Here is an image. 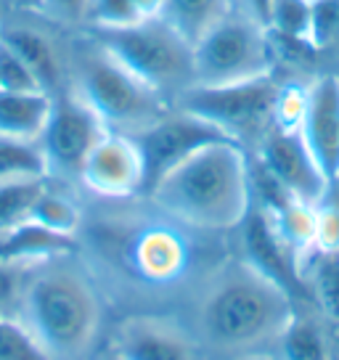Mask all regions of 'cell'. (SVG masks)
Here are the masks:
<instances>
[{
  "label": "cell",
  "mask_w": 339,
  "mask_h": 360,
  "mask_svg": "<svg viewBox=\"0 0 339 360\" xmlns=\"http://www.w3.org/2000/svg\"><path fill=\"white\" fill-rule=\"evenodd\" d=\"M103 133L109 130L72 90H58L53 96L46 133L40 138L51 178L58 183H77L79 169Z\"/></svg>",
  "instance_id": "8"
},
{
  "label": "cell",
  "mask_w": 339,
  "mask_h": 360,
  "mask_svg": "<svg viewBox=\"0 0 339 360\" xmlns=\"http://www.w3.org/2000/svg\"><path fill=\"white\" fill-rule=\"evenodd\" d=\"M276 347L281 360H331V339L321 323L307 315L294 313Z\"/></svg>",
  "instance_id": "20"
},
{
  "label": "cell",
  "mask_w": 339,
  "mask_h": 360,
  "mask_svg": "<svg viewBox=\"0 0 339 360\" xmlns=\"http://www.w3.org/2000/svg\"><path fill=\"white\" fill-rule=\"evenodd\" d=\"M318 252L339 249V204H331L326 199L316 210V244Z\"/></svg>",
  "instance_id": "29"
},
{
  "label": "cell",
  "mask_w": 339,
  "mask_h": 360,
  "mask_svg": "<svg viewBox=\"0 0 339 360\" xmlns=\"http://www.w3.org/2000/svg\"><path fill=\"white\" fill-rule=\"evenodd\" d=\"M255 159L281 183L289 196L305 204H324L331 193V183L307 151L300 130L271 127L265 138L255 146Z\"/></svg>",
  "instance_id": "10"
},
{
  "label": "cell",
  "mask_w": 339,
  "mask_h": 360,
  "mask_svg": "<svg viewBox=\"0 0 339 360\" xmlns=\"http://www.w3.org/2000/svg\"><path fill=\"white\" fill-rule=\"evenodd\" d=\"M151 207L181 228L228 233L255 207L252 157L234 141H212L157 178L146 191Z\"/></svg>",
  "instance_id": "2"
},
{
  "label": "cell",
  "mask_w": 339,
  "mask_h": 360,
  "mask_svg": "<svg viewBox=\"0 0 339 360\" xmlns=\"http://www.w3.org/2000/svg\"><path fill=\"white\" fill-rule=\"evenodd\" d=\"M143 22L133 0H91L85 30H120Z\"/></svg>",
  "instance_id": "24"
},
{
  "label": "cell",
  "mask_w": 339,
  "mask_h": 360,
  "mask_svg": "<svg viewBox=\"0 0 339 360\" xmlns=\"http://www.w3.org/2000/svg\"><path fill=\"white\" fill-rule=\"evenodd\" d=\"M244 6H247L249 11L255 13L260 22H265V16H268V6H271V0H241Z\"/></svg>",
  "instance_id": "31"
},
{
  "label": "cell",
  "mask_w": 339,
  "mask_h": 360,
  "mask_svg": "<svg viewBox=\"0 0 339 360\" xmlns=\"http://www.w3.org/2000/svg\"><path fill=\"white\" fill-rule=\"evenodd\" d=\"M51 109L53 96L46 90H0V135L40 143Z\"/></svg>",
  "instance_id": "16"
},
{
  "label": "cell",
  "mask_w": 339,
  "mask_h": 360,
  "mask_svg": "<svg viewBox=\"0 0 339 360\" xmlns=\"http://www.w3.org/2000/svg\"><path fill=\"white\" fill-rule=\"evenodd\" d=\"M96 360H122V358H120V355H117V352H114V349L109 347L106 352H103V355H98Z\"/></svg>",
  "instance_id": "35"
},
{
  "label": "cell",
  "mask_w": 339,
  "mask_h": 360,
  "mask_svg": "<svg viewBox=\"0 0 339 360\" xmlns=\"http://www.w3.org/2000/svg\"><path fill=\"white\" fill-rule=\"evenodd\" d=\"M294 297L247 257L226 259L204 276L191 331L204 352L226 360L276 347L294 318Z\"/></svg>",
  "instance_id": "1"
},
{
  "label": "cell",
  "mask_w": 339,
  "mask_h": 360,
  "mask_svg": "<svg viewBox=\"0 0 339 360\" xmlns=\"http://www.w3.org/2000/svg\"><path fill=\"white\" fill-rule=\"evenodd\" d=\"M67 88L91 109L109 133L136 138L172 109V101L114 58L91 32L69 43Z\"/></svg>",
  "instance_id": "4"
},
{
  "label": "cell",
  "mask_w": 339,
  "mask_h": 360,
  "mask_svg": "<svg viewBox=\"0 0 339 360\" xmlns=\"http://www.w3.org/2000/svg\"><path fill=\"white\" fill-rule=\"evenodd\" d=\"M279 88L281 77L273 72L228 85H191L172 103L215 124L226 138L249 151V146H257L273 127Z\"/></svg>",
  "instance_id": "7"
},
{
  "label": "cell",
  "mask_w": 339,
  "mask_h": 360,
  "mask_svg": "<svg viewBox=\"0 0 339 360\" xmlns=\"http://www.w3.org/2000/svg\"><path fill=\"white\" fill-rule=\"evenodd\" d=\"M91 0H40V11L46 22L56 24L58 30H85Z\"/></svg>",
  "instance_id": "27"
},
{
  "label": "cell",
  "mask_w": 339,
  "mask_h": 360,
  "mask_svg": "<svg viewBox=\"0 0 339 360\" xmlns=\"http://www.w3.org/2000/svg\"><path fill=\"white\" fill-rule=\"evenodd\" d=\"M234 360H281L279 355H273L268 349H262V352H249V355H238Z\"/></svg>",
  "instance_id": "34"
},
{
  "label": "cell",
  "mask_w": 339,
  "mask_h": 360,
  "mask_svg": "<svg viewBox=\"0 0 339 360\" xmlns=\"http://www.w3.org/2000/svg\"><path fill=\"white\" fill-rule=\"evenodd\" d=\"M133 3H136V8L141 11L143 19H154L165 8V0H133Z\"/></svg>",
  "instance_id": "30"
},
{
  "label": "cell",
  "mask_w": 339,
  "mask_h": 360,
  "mask_svg": "<svg viewBox=\"0 0 339 360\" xmlns=\"http://www.w3.org/2000/svg\"><path fill=\"white\" fill-rule=\"evenodd\" d=\"M313 48L339 53V0H313Z\"/></svg>",
  "instance_id": "26"
},
{
  "label": "cell",
  "mask_w": 339,
  "mask_h": 360,
  "mask_svg": "<svg viewBox=\"0 0 339 360\" xmlns=\"http://www.w3.org/2000/svg\"><path fill=\"white\" fill-rule=\"evenodd\" d=\"M236 3L238 0H165V8L159 13V19H165L170 27H175L193 45Z\"/></svg>",
  "instance_id": "19"
},
{
  "label": "cell",
  "mask_w": 339,
  "mask_h": 360,
  "mask_svg": "<svg viewBox=\"0 0 339 360\" xmlns=\"http://www.w3.org/2000/svg\"><path fill=\"white\" fill-rule=\"evenodd\" d=\"M300 135L331 188L339 186V69H321L307 75Z\"/></svg>",
  "instance_id": "14"
},
{
  "label": "cell",
  "mask_w": 339,
  "mask_h": 360,
  "mask_svg": "<svg viewBox=\"0 0 339 360\" xmlns=\"http://www.w3.org/2000/svg\"><path fill=\"white\" fill-rule=\"evenodd\" d=\"M146 85L175 101L193 77V45L165 19H143L120 30H85Z\"/></svg>",
  "instance_id": "6"
},
{
  "label": "cell",
  "mask_w": 339,
  "mask_h": 360,
  "mask_svg": "<svg viewBox=\"0 0 339 360\" xmlns=\"http://www.w3.org/2000/svg\"><path fill=\"white\" fill-rule=\"evenodd\" d=\"M13 13H19V11L13 8L11 0H0V27H3V24L8 22V19H11Z\"/></svg>",
  "instance_id": "33"
},
{
  "label": "cell",
  "mask_w": 339,
  "mask_h": 360,
  "mask_svg": "<svg viewBox=\"0 0 339 360\" xmlns=\"http://www.w3.org/2000/svg\"><path fill=\"white\" fill-rule=\"evenodd\" d=\"M112 349L122 360H204L191 328L157 313L122 318L112 334Z\"/></svg>",
  "instance_id": "11"
},
{
  "label": "cell",
  "mask_w": 339,
  "mask_h": 360,
  "mask_svg": "<svg viewBox=\"0 0 339 360\" xmlns=\"http://www.w3.org/2000/svg\"><path fill=\"white\" fill-rule=\"evenodd\" d=\"M51 178H22L0 183V233L27 220L34 199L43 193Z\"/></svg>",
  "instance_id": "22"
},
{
  "label": "cell",
  "mask_w": 339,
  "mask_h": 360,
  "mask_svg": "<svg viewBox=\"0 0 339 360\" xmlns=\"http://www.w3.org/2000/svg\"><path fill=\"white\" fill-rule=\"evenodd\" d=\"M37 13H13L0 27V40L22 58L27 69L40 82V88L56 96L67 88L69 77V43H61L56 34V24L34 22Z\"/></svg>",
  "instance_id": "13"
},
{
  "label": "cell",
  "mask_w": 339,
  "mask_h": 360,
  "mask_svg": "<svg viewBox=\"0 0 339 360\" xmlns=\"http://www.w3.org/2000/svg\"><path fill=\"white\" fill-rule=\"evenodd\" d=\"M172 220L143 225L124 244L130 270L148 286H170L188 270V244Z\"/></svg>",
  "instance_id": "15"
},
{
  "label": "cell",
  "mask_w": 339,
  "mask_h": 360,
  "mask_svg": "<svg viewBox=\"0 0 339 360\" xmlns=\"http://www.w3.org/2000/svg\"><path fill=\"white\" fill-rule=\"evenodd\" d=\"M13 8L22 13H37L40 11V0H11Z\"/></svg>",
  "instance_id": "32"
},
{
  "label": "cell",
  "mask_w": 339,
  "mask_h": 360,
  "mask_svg": "<svg viewBox=\"0 0 339 360\" xmlns=\"http://www.w3.org/2000/svg\"><path fill=\"white\" fill-rule=\"evenodd\" d=\"M16 318L53 360H91L101 339L103 300L75 252L56 255L30 270Z\"/></svg>",
  "instance_id": "3"
},
{
  "label": "cell",
  "mask_w": 339,
  "mask_h": 360,
  "mask_svg": "<svg viewBox=\"0 0 339 360\" xmlns=\"http://www.w3.org/2000/svg\"><path fill=\"white\" fill-rule=\"evenodd\" d=\"M0 90H43L22 58L0 40Z\"/></svg>",
  "instance_id": "28"
},
{
  "label": "cell",
  "mask_w": 339,
  "mask_h": 360,
  "mask_svg": "<svg viewBox=\"0 0 339 360\" xmlns=\"http://www.w3.org/2000/svg\"><path fill=\"white\" fill-rule=\"evenodd\" d=\"M77 183L98 199L124 202L146 191V165L136 138L103 133L79 169Z\"/></svg>",
  "instance_id": "9"
},
{
  "label": "cell",
  "mask_w": 339,
  "mask_h": 360,
  "mask_svg": "<svg viewBox=\"0 0 339 360\" xmlns=\"http://www.w3.org/2000/svg\"><path fill=\"white\" fill-rule=\"evenodd\" d=\"M40 259H3L0 257V315H16L30 270Z\"/></svg>",
  "instance_id": "25"
},
{
  "label": "cell",
  "mask_w": 339,
  "mask_h": 360,
  "mask_svg": "<svg viewBox=\"0 0 339 360\" xmlns=\"http://www.w3.org/2000/svg\"><path fill=\"white\" fill-rule=\"evenodd\" d=\"M223 138L226 135L220 133L215 124H210L202 117L172 103V109L159 122L136 135V143L143 154V165H146V191L151 188L154 180L162 178L172 165H178L191 151H196L204 143L223 141ZM226 141H231V138H226Z\"/></svg>",
  "instance_id": "12"
},
{
  "label": "cell",
  "mask_w": 339,
  "mask_h": 360,
  "mask_svg": "<svg viewBox=\"0 0 339 360\" xmlns=\"http://www.w3.org/2000/svg\"><path fill=\"white\" fill-rule=\"evenodd\" d=\"M273 72H279L276 40L241 0L193 43V85H228Z\"/></svg>",
  "instance_id": "5"
},
{
  "label": "cell",
  "mask_w": 339,
  "mask_h": 360,
  "mask_svg": "<svg viewBox=\"0 0 339 360\" xmlns=\"http://www.w3.org/2000/svg\"><path fill=\"white\" fill-rule=\"evenodd\" d=\"M0 360H53L16 315H0Z\"/></svg>",
  "instance_id": "23"
},
{
  "label": "cell",
  "mask_w": 339,
  "mask_h": 360,
  "mask_svg": "<svg viewBox=\"0 0 339 360\" xmlns=\"http://www.w3.org/2000/svg\"><path fill=\"white\" fill-rule=\"evenodd\" d=\"M302 286L313 294L321 313L331 323H339V249L318 252L313 249L300 265Z\"/></svg>",
  "instance_id": "18"
},
{
  "label": "cell",
  "mask_w": 339,
  "mask_h": 360,
  "mask_svg": "<svg viewBox=\"0 0 339 360\" xmlns=\"http://www.w3.org/2000/svg\"><path fill=\"white\" fill-rule=\"evenodd\" d=\"M27 220L69 238H79L82 228H85V212H82L79 202L53 178L43 188V193L34 199Z\"/></svg>",
  "instance_id": "17"
},
{
  "label": "cell",
  "mask_w": 339,
  "mask_h": 360,
  "mask_svg": "<svg viewBox=\"0 0 339 360\" xmlns=\"http://www.w3.org/2000/svg\"><path fill=\"white\" fill-rule=\"evenodd\" d=\"M22 178H51L43 146L0 135V183Z\"/></svg>",
  "instance_id": "21"
}]
</instances>
